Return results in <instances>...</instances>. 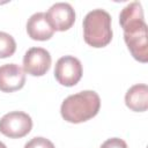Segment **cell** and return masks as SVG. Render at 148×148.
<instances>
[{"label": "cell", "mask_w": 148, "mask_h": 148, "mask_svg": "<svg viewBox=\"0 0 148 148\" xmlns=\"http://www.w3.org/2000/svg\"><path fill=\"white\" fill-rule=\"evenodd\" d=\"M52 58L43 47H31L23 57V71L32 76H43L51 67Z\"/></svg>", "instance_id": "8992f818"}, {"label": "cell", "mask_w": 148, "mask_h": 148, "mask_svg": "<svg viewBox=\"0 0 148 148\" xmlns=\"http://www.w3.org/2000/svg\"><path fill=\"white\" fill-rule=\"evenodd\" d=\"M27 32L34 40H47L53 36L54 29L51 27L46 13L38 12L29 17L27 22Z\"/></svg>", "instance_id": "9c48e42d"}, {"label": "cell", "mask_w": 148, "mask_h": 148, "mask_svg": "<svg viewBox=\"0 0 148 148\" xmlns=\"http://www.w3.org/2000/svg\"><path fill=\"white\" fill-rule=\"evenodd\" d=\"M46 17L54 31H66L75 22V10L68 2H56L49 8Z\"/></svg>", "instance_id": "52a82bcc"}, {"label": "cell", "mask_w": 148, "mask_h": 148, "mask_svg": "<svg viewBox=\"0 0 148 148\" xmlns=\"http://www.w3.org/2000/svg\"><path fill=\"white\" fill-rule=\"evenodd\" d=\"M0 148H7V147H6V145H5L3 142H1V141H0Z\"/></svg>", "instance_id": "5bb4252c"}, {"label": "cell", "mask_w": 148, "mask_h": 148, "mask_svg": "<svg viewBox=\"0 0 148 148\" xmlns=\"http://www.w3.org/2000/svg\"><path fill=\"white\" fill-rule=\"evenodd\" d=\"M125 104L135 112H143L148 109V87L145 83L132 86L125 95Z\"/></svg>", "instance_id": "30bf717a"}, {"label": "cell", "mask_w": 148, "mask_h": 148, "mask_svg": "<svg viewBox=\"0 0 148 148\" xmlns=\"http://www.w3.org/2000/svg\"><path fill=\"white\" fill-rule=\"evenodd\" d=\"M25 83V74L17 64H5L0 66V90L3 92H13L23 88Z\"/></svg>", "instance_id": "ba28073f"}, {"label": "cell", "mask_w": 148, "mask_h": 148, "mask_svg": "<svg viewBox=\"0 0 148 148\" xmlns=\"http://www.w3.org/2000/svg\"><path fill=\"white\" fill-rule=\"evenodd\" d=\"M54 77L61 86H75L82 77L81 61L73 56H64L59 58L54 67Z\"/></svg>", "instance_id": "5b68a950"}, {"label": "cell", "mask_w": 148, "mask_h": 148, "mask_svg": "<svg viewBox=\"0 0 148 148\" xmlns=\"http://www.w3.org/2000/svg\"><path fill=\"white\" fill-rule=\"evenodd\" d=\"M99 108V95L94 90H83L65 98L60 106V113L66 121L80 124L94 118Z\"/></svg>", "instance_id": "7a4b0ae2"}, {"label": "cell", "mask_w": 148, "mask_h": 148, "mask_svg": "<svg viewBox=\"0 0 148 148\" xmlns=\"http://www.w3.org/2000/svg\"><path fill=\"white\" fill-rule=\"evenodd\" d=\"M83 38L92 47H104L112 39L111 15L104 9H92L83 18Z\"/></svg>", "instance_id": "3957f363"}, {"label": "cell", "mask_w": 148, "mask_h": 148, "mask_svg": "<svg viewBox=\"0 0 148 148\" xmlns=\"http://www.w3.org/2000/svg\"><path fill=\"white\" fill-rule=\"evenodd\" d=\"M16 51V42L14 37L7 32L0 31V58L12 57Z\"/></svg>", "instance_id": "8fae6325"}, {"label": "cell", "mask_w": 148, "mask_h": 148, "mask_svg": "<svg viewBox=\"0 0 148 148\" xmlns=\"http://www.w3.org/2000/svg\"><path fill=\"white\" fill-rule=\"evenodd\" d=\"M101 148H128L127 143L119 138H111L104 141L101 146Z\"/></svg>", "instance_id": "4fadbf2b"}, {"label": "cell", "mask_w": 148, "mask_h": 148, "mask_svg": "<svg viewBox=\"0 0 148 148\" xmlns=\"http://www.w3.org/2000/svg\"><path fill=\"white\" fill-rule=\"evenodd\" d=\"M119 23L124 30V40L133 58L140 62H147V24L143 18L141 3L133 1L126 5L119 14Z\"/></svg>", "instance_id": "6da1fadb"}, {"label": "cell", "mask_w": 148, "mask_h": 148, "mask_svg": "<svg viewBox=\"0 0 148 148\" xmlns=\"http://www.w3.org/2000/svg\"><path fill=\"white\" fill-rule=\"evenodd\" d=\"M32 128L31 117L23 111H12L0 119V132L12 139H18L30 133Z\"/></svg>", "instance_id": "277c9868"}, {"label": "cell", "mask_w": 148, "mask_h": 148, "mask_svg": "<svg viewBox=\"0 0 148 148\" xmlns=\"http://www.w3.org/2000/svg\"><path fill=\"white\" fill-rule=\"evenodd\" d=\"M24 148H56V147L52 143V141H50L49 139L43 136H35L24 145Z\"/></svg>", "instance_id": "7c38bea8"}]
</instances>
